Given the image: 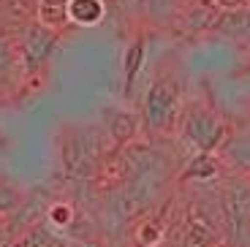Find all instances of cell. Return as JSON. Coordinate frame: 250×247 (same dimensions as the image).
I'll return each mask as SVG.
<instances>
[{"label": "cell", "mask_w": 250, "mask_h": 247, "mask_svg": "<svg viewBox=\"0 0 250 247\" xmlns=\"http://www.w3.org/2000/svg\"><path fill=\"white\" fill-rule=\"evenodd\" d=\"M166 239V228L163 223L150 217V220H142L133 228V247H161Z\"/></svg>", "instance_id": "cell-18"}, {"label": "cell", "mask_w": 250, "mask_h": 247, "mask_svg": "<svg viewBox=\"0 0 250 247\" xmlns=\"http://www.w3.org/2000/svg\"><path fill=\"white\" fill-rule=\"evenodd\" d=\"M188 6V0H144V11L155 25H171Z\"/></svg>", "instance_id": "cell-15"}, {"label": "cell", "mask_w": 250, "mask_h": 247, "mask_svg": "<svg viewBox=\"0 0 250 247\" xmlns=\"http://www.w3.org/2000/svg\"><path fill=\"white\" fill-rule=\"evenodd\" d=\"M44 217H49V223H52V226H57V228H71L74 220H76L74 206H71L68 201H55V204H49Z\"/></svg>", "instance_id": "cell-19"}, {"label": "cell", "mask_w": 250, "mask_h": 247, "mask_svg": "<svg viewBox=\"0 0 250 247\" xmlns=\"http://www.w3.org/2000/svg\"><path fill=\"white\" fill-rule=\"evenodd\" d=\"M220 242V234L209 220L204 217H190V223L185 226L182 234V247H215Z\"/></svg>", "instance_id": "cell-12"}, {"label": "cell", "mask_w": 250, "mask_h": 247, "mask_svg": "<svg viewBox=\"0 0 250 247\" xmlns=\"http://www.w3.org/2000/svg\"><path fill=\"white\" fill-rule=\"evenodd\" d=\"M215 14H218V8H212L209 3H204V0H196V3H188V6L182 8L177 22H180V27L188 33H201V30H209V27H212Z\"/></svg>", "instance_id": "cell-11"}, {"label": "cell", "mask_w": 250, "mask_h": 247, "mask_svg": "<svg viewBox=\"0 0 250 247\" xmlns=\"http://www.w3.org/2000/svg\"><path fill=\"white\" fill-rule=\"evenodd\" d=\"M14 68V49L8 41H0V76L11 74Z\"/></svg>", "instance_id": "cell-21"}, {"label": "cell", "mask_w": 250, "mask_h": 247, "mask_svg": "<svg viewBox=\"0 0 250 247\" xmlns=\"http://www.w3.org/2000/svg\"><path fill=\"white\" fill-rule=\"evenodd\" d=\"M220 174V161L212 152H196L190 161L185 163L180 179L182 182H209Z\"/></svg>", "instance_id": "cell-10"}, {"label": "cell", "mask_w": 250, "mask_h": 247, "mask_svg": "<svg viewBox=\"0 0 250 247\" xmlns=\"http://www.w3.org/2000/svg\"><path fill=\"white\" fill-rule=\"evenodd\" d=\"M101 155L98 139L87 130H68L62 139V168L74 179H93Z\"/></svg>", "instance_id": "cell-3"}, {"label": "cell", "mask_w": 250, "mask_h": 247, "mask_svg": "<svg viewBox=\"0 0 250 247\" xmlns=\"http://www.w3.org/2000/svg\"><path fill=\"white\" fill-rule=\"evenodd\" d=\"M22 201H25V193L0 179V215L8 217L11 212H17L22 206Z\"/></svg>", "instance_id": "cell-20"}, {"label": "cell", "mask_w": 250, "mask_h": 247, "mask_svg": "<svg viewBox=\"0 0 250 247\" xmlns=\"http://www.w3.org/2000/svg\"><path fill=\"white\" fill-rule=\"evenodd\" d=\"M60 33L52 30V27H44L41 22L27 27L25 41H22V60H25L27 71H38L49 60V55L55 52V43Z\"/></svg>", "instance_id": "cell-6"}, {"label": "cell", "mask_w": 250, "mask_h": 247, "mask_svg": "<svg viewBox=\"0 0 250 247\" xmlns=\"http://www.w3.org/2000/svg\"><path fill=\"white\" fill-rule=\"evenodd\" d=\"M182 139H185L196 152H218L220 144L226 142L229 130L226 123L215 109H204V106H190L182 117Z\"/></svg>", "instance_id": "cell-2"}, {"label": "cell", "mask_w": 250, "mask_h": 247, "mask_svg": "<svg viewBox=\"0 0 250 247\" xmlns=\"http://www.w3.org/2000/svg\"><path fill=\"white\" fill-rule=\"evenodd\" d=\"M133 179V166L128 152L123 149H114V152H104L101 155L98 166H95L93 182L101 193H114L120 187H125Z\"/></svg>", "instance_id": "cell-5"}, {"label": "cell", "mask_w": 250, "mask_h": 247, "mask_svg": "<svg viewBox=\"0 0 250 247\" xmlns=\"http://www.w3.org/2000/svg\"><path fill=\"white\" fill-rule=\"evenodd\" d=\"M106 14L104 0H68V22L74 25H98Z\"/></svg>", "instance_id": "cell-14"}, {"label": "cell", "mask_w": 250, "mask_h": 247, "mask_svg": "<svg viewBox=\"0 0 250 247\" xmlns=\"http://www.w3.org/2000/svg\"><path fill=\"white\" fill-rule=\"evenodd\" d=\"M38 22L60 33L68 25V0H38Z\"/></svg>", "instance_id": "cell-16"}, {"label": "cell", "mask_w": 250, "mask_h": 247, "mask_svg": "<svg viewBox=\"0 0 250 247\" xmlns=\"http://www.w3.org/2000/svg\"><path fill=\"white\" fill-rule=\"evenodd\" d=\"M180 93L182 87L171 74H161L150 84L144 95V125L152 133H169L174 128L180 114Z\"/></svg>", "instance_id": "cell-1"}, {"label": "cell", "mask_w": 250, "mask_h": 247, "mask_svg": "<svg viewBox=\"0 0 250 247\" xmlns=\"http://www.w3.org/2000/svg\"><path fill=\"white\" fill-rule=\"evenodd\" d=\"M204 3H209V6L218 8V11H223V8H242V6H248V0H204Z\"/></svg>", "instance_id": "cell-22"}, {"label": "cell", "mask_w": 250, "mask_h": 247, "mask_svg": "<svg viewBox=\"0 0 250 247\" xmlns=\"http://www.w3.org/2000/svg\"><path fill=\"white\" fill-rule=\"evenodd\" d=\"M46 206H49V204H44L41 198H27L25 196L22 206L8 215V228H11V234H25L30 226H36L38 217L46 215Z\"/></svg>", "instance_id": "cell-13"}, {"label": "cell", "mask_w": 250, "mask_h": 247, "mask_svg": "<svg viewBox=\"0 0 250 247\" xmlns=\"http://www.w3.org/2000/svg\"><path fill=\"white\" fill-rule=\"evenodd\" d=\"M212 33L229 38V41L250 43V6L242 8H223L212 19Z\"/></svg>", "instance_id": "cell-7"}, {"label": "cell", "mask_w": 250, "mask_h": 247, "mask_svg": "<svg viewBox=\"0 0 250 247\" xmlns=\"http://www.w3.org/2000/svg\"><path fill=\"white\" fill-rule=\"evenodd\" d=\"M220 215H223V226H229L231 236L242 239L245 231L250 228V182L248 179H234V182H229L220 190Z\"/></svg>", "instance_id": "cell-4"}, {"label": "cell", "mask_w": 250, "mask_h": 247, "mask_svg": "<svg viewBox=\"0 0 250 247\" xmlns=\"http://www.w3.org/2000/svg\"><path fill=\"white\" fill-rule=\"evenodd\" d=\"M220 158L223 163L234 168L239 174H250V128L239 130L234 136H226V142L220 144Z\"/></svg>", "instance_id": "cell-9"}, {"label": "cell", "mask_w": 250, "mask_h": 247, "mask_svg": "<svg viewBox=\"0 0 250 247\" xmlns=\"http://www.w3.org/2000/svg\"><path fill=\"white\" fill-rule=\"evenodd\" d=\"M104 120H106L109 139H112V144L117 149H123V147H128V144L136 142V136H139V117L133 114V111L114 109V111H106Z\"/></svg>", "instance_id": "cell-8"}, {"label": "cell", "mask_w": 250, "mask_h": 247, "mask_svg": "<svg viewBox=\"0 0 250 247\" xmlns=\"http://www.w3.org/2000/svg\"><path fill=\"white\" fill-rule=\"evenodd\" d=\"M142 62H144V38L136 36L128 49H125V57H123V74H125V90L131 93L133 82H136L139 71H142Z\"/></svg>", "instance_id": "cell-17"}, {"label": "cell", "mask_w": 250, "mask_h": 247, "mask_svg": "<svg viewBox=\"0 0 250 247\" xmlns=\"http://www.w3.org/2000/svg\"><path fill=\"white\" fill-rule=\"evenodd\" d=\"M248 6H250V0H248Z\"/></svg>", "instance_id": "cell-23"}]
</instances>
